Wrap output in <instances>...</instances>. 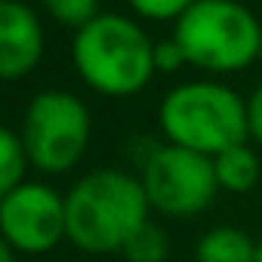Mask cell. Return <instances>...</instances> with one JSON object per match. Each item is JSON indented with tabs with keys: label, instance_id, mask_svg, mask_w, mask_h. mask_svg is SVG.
I'll use <instances>...</instances> for the list:
<instances>
[{
	"label": "cell",
	"instance_id": "cell-12",
	"mask_svg": "<svg viewBox=\"0 0 262 262\" xmlns=\"http://www.w3.org/2000/svg\"><path fill=\"white\" fill-rule=\"evenodd\" d=\"M167 256H170V237L155 222H145L133 237H129V244L123 247L126 262H164Z\"/></svg>",
	"mask_w": 262,
	"mask_h": 262
},
{
	"label": "cell",
	"instance_id": "cell-8",
	"mask_svg": "<svg viewBox=\"0 0 262 262\" xmlns=\"http://www.w3.org/2000/svg\"><path fill=\"white\" fill-rule=\"evenodd\" d=\"M43 56V25L25 0H0V77L19 80Z\"/></svg>",
	"mask_w": 262,
	"mask_h": 262
},
{
	"label": "cell",
	"instance_id": "cell-2",
	"mask_svg": "<svg viewBox=\"0 0 262 262\" xmlns=\"http://www.w3.org/2000/svg\"><path fill=\"white\" fill-rule=\"evenodd\" d=\"M71 59L80 80L111 99L142 93L158 74L155 43L139 22L117 13H102L74 31Z\"/></svg>",
	"mask_w": 262,
	"mask_h": 262
},
{
	"label": "cell",
	"instance_id": "cell-15",
	"mask_svg": "<svg viewBox=\"0 0 262 262\" xmlns=\"http://www.w3.org/2000/svg\"><path fill=\"white\" fill-rule=\"evenodd\" d=\"M182 65H188V59H185L182 47H179L173 37L155 43V68H158L161 74H173V71H179Z\"/></svg>",
	"mask_w": 262,
	"mask_h": 262
},
{
	"label": "cell",
	"instance_id": "cell-10",
	"mask_svg": "<svg viewBox=\"0 0 262 262\" xmlns=\"http://www.w3.org/2000/svg\"><path fill=\"white\" fill-rule=\"evenodd\" d=\"M213 170H216V182L222 191L228 194H247L256 188L259 176H262V164L259 155L250 148V142H241L222 155L213 158Z\"/></svg>",
	"mask_w": 262,
	"mask_h": 262
},
{
	"label": "cell",
	"instance_id": "cell-18",
	"mask_svg": "<svg viewBox=\"0 0 262 262\" xmlns=\"http://www.w3.org/2000/svg\"><path fill=\"white\" fill-rule=\"evenodd\" d=\"M256 262H262V237H259V247H256Z\"/></svg>",
	"mask_w": 262,
	"mask_h": 262
},
{
	"label": "cell",
	"instance_id": "cell-7",
	"mask_svg": "<svg viewBox=\"0 0 262 262\" xmlns=\"http://www.w3.org/2000/svg\"><path fill=\"white\" fill-rule=\"evenodd\" d=\"M0 231L22 256H40L68 241V207L65 194L47 182H22L0 194Z\"/></svg>",
	"mask_w": 262,
	"mask_h": 262
},
{
	"label": "cell",
	"instance_id": "cell-17",
	"mask_svg": "<svg viewBox=\"0 0 262 262\" xmlns=\"http://www.w3.org/2000/svg\"><path fill=\"white\" fill-rule=\"evenodd\" d=\"M0 262H16V250L10 244H0Z\"/></svg>",
	"mask_w": 262,
	"mask_h": 262
},
{
	"label": "cell",
	"instance_id": "cell-11",
	"mask_svg": "<svg viewBox=\"0 0 262 262\" xmlns=\"http://www.w3.org/2000/svg\"><path fill=\"white\" fill-rule=\"evenodd\" d=\"M31 161H28V151H25V142L19 136V129H4L0 133V194H7L13 188H19L28 173Z\"/></svg>",
	"mask_w": 262,
	"mask_h": 262
},
{
	"label": "cell",
	"instance_id": "cell-16",
	"mask_svg": "<svg viewBox=\"0 0 262 262\" xmlns=\"http://www.w3.org/2000/svg\"><path fill=\"white\" fill-rule=\"evenodd\" d=\"M247 126H250V139L262 145V83L247 99Z\"/></svg>",
	"mask_w": 262,
	"mask_h": 262
},
{
	"label": "cell",
	"instance_id": "cell-14",
	"mask_svg": "<svg viewBox=\"0 0 262 262\" xmlns=\"http://www.w3.org/2000/svg\"><path fill=\"white\" fill-rule=\"evenodd\" d=\"M129 10L142 19H151V22H179L198 0H126Z\"/></svg>",
	"mask_w": 262,
	"mask_h": 262
},
{
	"label": "cell",
	"instance_id": "cell-3",
	"mask_svg": "<svg viewBox=\"0 0 262 262\" xmlns=\"http://www.w3.org/2000/svg\"><path fill=\"white\" fill-rule=\"evenodd\" d=\"M158 126L170 145L216 158L250 139L247 102L225 83L188 80L170 90L158 108Z\"/></svg>",
	"mask_w": 262,
	"mask_h": 262
},
{
	"label": "cell",
	"instance_id": "cell-1",
	"mask_svg": "<svg viewBox=\"0 0 262 262\" xmlns=\"http://www.w3.org/2000/svg\"><path fill=\"white\" fill-rule=\"evenodd\" d=\"M68 244L86 256L123 253V247L148 219L151 204L139 176L114 167L80 176L65 194Z\"/></svg>",
	"mask_w": 262,
	"mask_h": 262
},
{
	"label": "cell",
	"instance_id": "cell-6",
	"mask_svg": "<svg viewBox=\"0 0 262 262\" xmlns=\"http://www.w3.org/2000/svg\"><path fill=\"white\" fill-rule=\"evenodd\" d=\"M139 182L148 194L151 210L170 219H191L204 213L222 191L216 182L213 158L170 142L158 145L145 158Z\"/></svg>",
	"mask_w": 262,
	"mask_h": 262
},
{
	"label": "cell",
	"instance_id": "cell-13",
	"mask_svg": "<svg viewBox=\"0 0 262 262\" xmlns=\"http://www.w3.org/2000/svg\"><path fill=\"white\" fill-rule=\"evenodd\" d=\"M40 4L50 13V19H56L59 25L74 28V31L86 28L96 16H102L99 0H40Z\"/></svg>",
	"mask_w": 262,
	"mask_h": 262
},
{
	"label": "cell",
	"instance_id": "cell-4",
	"mask_svg": "<svg viewBox=\"0 0 262 262\" xmlns=\"http://www.w3.org/2000/svg\"><path fill=\"white\" fill-rule=\"evenodd\" d=\"M188 65L207 74L244 71L262 53V25L237 0H198L173 25Z\"/></svg>",
	"mask_w": 262,
	"mask_h": 262
},
{
	"label": "cell",
	"instance_id": "cell-5",
	"mask_svg": "<svg viewBox=\"0 0 262 262\" xmlns=\"http://www.w3.org/2000/svg\"><path fill=\"white\" fill-rule=\"evenodd\" d=\"M93 133L86 105L65 90L37 93L22 117L19 136L25 142L28 161L47 176H62L80 164Z\"/></svg>",
	"mask_w": 262,
	"mask_h": 262
},
{
	"label": "cell",
	"instance_id": "cell-19",
	"mask_svg": "<svg viewBox=\"0 0 262 262\" xmlns=\"http://www.w3.org/2000/svg\"><path fill=\"white\" fill-rule=\"evenodd\" d=\"M259 62H262V53H259Z\"/></svg>",
	"mask_w": 262,
	"mask_h": 262
},
{
	"label": "cell",
	"instance_id": "cell-9",
	"mask_svg": "<svg viewBox=\"0 0 262 262\" xmlns=\"http://www.w3.org/2000/svg\"><path fill=\"white\" fill-rule=\"evenodd\" d=\"M259 241L234 225H216L194 244V262H256Z\"/></svg>",
	"mask_w": 262,
	"mask_h": 262
}]
</instances>
